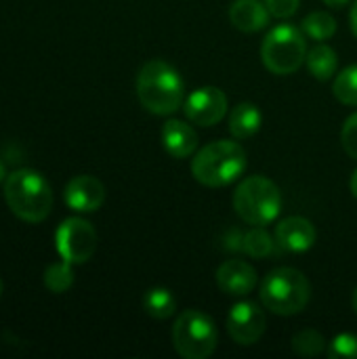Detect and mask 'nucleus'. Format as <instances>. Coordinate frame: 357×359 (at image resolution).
<instances>
[{"label":"nucleus","mask_w":357,"mask_h":359,"mask_svg":"<svg viewBox=\"0 0 357 359\" xmlns=\"http://www.w3.org/2000/svg\"><path fill=\"white\" fill-rule=\"evenodd\" d=\"M137 97L149 114L170 116L185 103V82L177 67L162 59H151L137 76Z\"/></svg>","instance_id":"nucleus-1"},{"label":"nucleus","mask_w":357,"mask_h":359,"mask_svg":"<svg viewBox=\"0 0 357 359\" xmlns=\"http://www.w3.org/2000/svg\"><path fill=\"white\" fill-rule=\"evenodd\" d=\"M4 200L15 217L27 223H40L50 215L53 189L48 181L32 168L15 170L4 181Z\"/></svg>","instance_id":"nucleus-2"},{"label":"nucleus","mask_w":357,"mask_h":359,"mask_svg":"<svg viewBox=\"0 0 357 359\" xmlns=\"http://www.w3.org/2000/svg\"><path fill=\"white\" fill-rule=\"evenodd\" d=\"M246 151L238 141H213L191 160V175L204 187H225L246 170Z\"/></svg>","instance_id":"nucleus-3"},{"label":"nucleus","mask_w":357,"mask_h":359,"mask_svg":"<svg viewBox=\"0 0 357 359\" xmlns=\"http://www.w3.org/2000/svg\"><path fill=\"white\" fill-rule=\"evenodd\" d=\"M259 299L274 316H297L309 305L311 284L299 269L278 267L261 282Z\"/></svg>","instance_id":"nucleus-4"},{"label":"nucleus","mask_w":357,"mask_h":359,"mask_svg":"<svg viewBox=\"0 0 357 359\" xmlns=\"http://www.w3.org/2000/svg\"><path fill=\"white\" fill-rule=\"evenodd\" d=\"M234 210L244 223L252 227H265L276 221L282 210L280 187L261 175L246 177L234 191Z\"/></svg>","instance_id":"nucleus-5"},{"label":"nucleus","mask_w":357,"mask_h":359,"mask_svg":"<svg viewBox=\"0 0 357 359\" xmlns=\"http://www.w3.org/2000/svg\"><path fill=\"white\" fill-rule=\"evenodd\" d=\"M307 40L303 29L282 23L267 32L261 44V59L265 67L276 76L295 74L307 61Z\"/></svg>","instance_id":"nucleus-6"},{"label":"nucleus","mask_w":357,"mask_h":359,"mask_svg":"<svg viewBox=\"0 0 357 359\" xmlns=\"http://www.w3.org/2000/svg\"><path fill=\"white\" fill-rule=\"evenodd\" d=\"M219 343V332L210 316L187 309L173 324V347L183 359H208Z\"/></svg>","instance_id":"nucleus-7"},{"label":"nucleus","mask_w":357,"mask_h":359,"mask_svg":"<svg viewBox=\"0 0 357 359\" xmlns=\"http://www.w3.org/2000/svg\"><path fill=\"white\" fill-rule=\"evenodd\" d=\"M55 242H57V252L61 255L63 261L72 265H82L97 250V231L88 221L72 217L59 225Z\"/></svg>","instance_id":"nucleus-8"},{"label":"nucleus","mask_w":357,"mask_h":359,"mask_svg":"<svg viewBox=\"0 0 357 359\" xmlns=\"http://www.w3.org/2000/svg\"><path fill=\"white\" fill-rule=\"evenodd\" d=\"M267 328L265 311L252 301H240L229 309L227 316V332L234 343L242 347H250L261 341Z\"/></svg>","instance_id":"nucleus-9"},{"label":"nucleus","mask_w":357,"mask_h":359,"mask_svg":"<svg viewBox=\"0 0 357 359\" xmlns=\"http://www.w3.org/2000/svg\"><path fill=\"white\" fill-rule=\"evenodd\" d=\"M183 111L191 124L215 126L227 114V97L217 86H202L187 95L183 103Z\"/></svg>","instance_id":"nucleus-10"},{"label":"nucleus","mask_w":357,"mask_h":359,"mask_svg":"<svg viewBox=\"0 0 357 359\" xmlns=\"http://www.w3.org/2000/svg\"><path fill=\"white\" fill-rule=\"evenodd\" d=\"M318 231L314 223L305 217H288L276 225V242L282 250L301 255L314 248Z\"/></svg>","instance_id":"nucleus-11"},{"label":"nucleus","mask_w":357,"mask_h":359,"mask_svg":"<svg viewBox=\"0 0 357 359\" xmlns=\"http://www.w3.org/2000/svg\"><path fill=\"white\" fill-rule=\"evenodd\" d=\"M105 202V187L90 175L74 177L65 187V204L76 212H95Z\"/></svg>","instance_id":"nucleus-12"},{"label":"nucleus","mask_w":357,"mask_h":359,"mask_svg":"<svg viewBox=\"0 0 357 359\" xmlns=\"http://www.w3.org/2000/svg\"><path fill=\"white\" fill-rule=\"evenodd\" d=\"M217 286L229 297H246L257 286V271L242 259H229L217 269Z\"/></svg>","instance_id":"nucleus-13"},{"label":"nucleus","mask_w":357,"mask_h":359,"mask_svg":"<svg viewBox=\"0 0 357 359\" xmlns=\"http://www.w3.org/2000/svg\"><path fill=\"white\" fill-rule=\"evenodd\" d=\"M162 145L177 160L191 158L198 149V133L187 122L168 120L162 126Z\"/></svg>","instance_id":"nucleus-14"},{"label":"nucleus","mask_w":357,"mask_h":359,"mask_svg":"<svg viewBox=\"0 0 357 359\" xmlns=\"http://www.w3.org/2000/svg\"><path fill=\"white\" fill-rule=\"evenodd\" d=\"M269 8L261 0H234L229 6V21L246 34L261 32L269 23Z\"/></svg>","instance_id":"nucleus-15"},{"label":"nucleus","mask_w":357,"mask_h":359,"mask_svg":"<svg viewBox=\"0 0 357 359\" xmlns=\"http://www.w3.org/2000/svg\"><path fill=\"white\" fill-rule=\"evenodd\" d=\"M263 116L255 103H240L229 114V133L236 139H250L261 130Z\"/></svg>","instance_id":"nucleus-16"},{"label":"nucleus","mask_w":357,"mask_h":359,"mask_svg":"<svg viewBox=\"0 0 357 359\" xmlns=\"http://www.w3.org/2000/svg\"><path fill=\"white\" fill-rule=\"evenodd\" d=\"M337 67H339V57L332 46L320 42L311 50H307V69L316 80L320 82L330 80L337 74Z\"/></svg>","instance_id":"nucleus-17"},{"label":"nucleus","mask_w":357,"mask_h":359,"mask_svg":"<svg viewBox=\"0 0 357 359\" xmlns=\"http://www.w3.org/2000/svg\"><path fill=\"white\" fill-rule=\"evenodd\" d=\"M143 309L154 320H168L177 309V301L166 288H149L143 294Z\"/></svg>","instance_id":"nucleus-18"},{"label":"nucleus","mask_w":357,"mask_h":359,"mask_svg":"<svg viewBox=\"0 0 357 359\" xmlns=\"http://www.w3.org/2000/svg\"><path fill=\"white\" fill-rule=\"evenodd\" d=\"M303 32L318 42L330 40L337 34V19L326 11H314L303 19Z\"/></svg>","instance_id":"nucleus-19"},{"label":"nucleus","mask_w":357,"mask_h":359,"mask_svg":"<svg viewBox=\"0 0 357 359\" xmlns=\"http://www.w3.org/2000/svg\"><path fill=\"white\" fill-rule=\"evenodd\" d=\"M276 240L263 229V227H252L250 231H246L242 236V250L248 257L255 259H267L276 252Z\"/></svg>","instance_id":"nucleus-20"},{"label":"nucleus","mask_w":357,"mask_h":359,"mask_svg":"<svg viewBox=\"0 0 357 359\" xmlns=\"http://www.w3.org/2000/svg\"><path fill=\"white\" fill-rule=\"evenodd\" d=\"M332 95L343 103L357 107V65L345 67L332 82Z\"/></svg>","instance_id":"nucleus-21"},{"label":"nucleus","mask_w":357,"mask_h":359,"mask_svg":"<svg viewBox=\"0 0 357 359\" xmlns=\"http://www.w3.org/2000/svg\"><path fill=\"white\" fill-rule=\"evenodd\" d=\"M44 284L53 294H63L74 286V271H72V263L61 261V263H53L46 271H44Z\"/></svg>","instance_id":"nucleus-22"},{"label":"nucleus","mask_w":357,"mask_h":359,"mask_svg":"<svg viewBox=\"0 0 357 359\" xmlns=\"http://www.w3.org/2000/svg\"><path fill=\"white\" fill-rule=\"evenodd\" d=\"M326 349V339L318 330H301L292 337V351L301 358H318Z\"/></svg>","instance_id":"nucleus-23"},{"label":"nucleus","mask_w":357,"mask_h":359,"mask_svg":"<svg viewBox=\"0 0 357 359\" xmlns=\"http://www.w3.org/2000/svg\"><path fill=\"white\" fill-rule=\"evenodd\" d=\"M328 358L330 359H357V334L353 332H341L332 339L328 345Z\"/></svg>","instance_id":"nucleus-24"},{"label":"nucleus","mask_w":357,"mask_h":359,"mask_svg":"<svg viewBox=\"0 0 357 359\" xmlns=\"http://www.w3.org/2000/svg\"><path fill=\"white\" fill-rule=\"evenodd\" d=\"M341 143L345 147V151L357 160V111L351 114L347 118V122L343 124V130H341Z\"/></svg>","instance_id":"nucleus-25"},{"label":"nucleus","mask_w":357,"mask_h":359,"mask_svg":"<svg viewBox=\"0 0 357 359\" xmlns=\"http://www.w3.org/2000/svg\"><path fill=\"white\" fill-rule=\"evenodd\" d=\"M263 2L269 8L271 17H278V19L292 17L301 6V0H263Z\"/></svg>","instance_id":"nucleus-26"},{"label":"nucleus","mask_w":357,"mask_h":359,"mask_svg":"<svg viewBox=\"0 0 357 359\" xmlns=\"http://www.w3.org/2000/svg\"><path fill=\"white\" fill-rule=\"evenodd\" d=\"M349 23H351V32L356 34V38H357V0H353V4H351V13H349Z\"/></svg>","instance_id":"nucleus-27"},{"label":"nucleus","mask_w":357,"mask_h":359,"mask_svg":"<svg viewBox=\"0 0 357 359\" xmlns=\"http://www.w3.org/2000/svg\"><path fill=\"white\" fill-rule=\"evenodd\" d=\"M351 0H324V4L326 6H330V8H343V6H347Z\"/></svg>","instance_id":"nucleus-28"},{"label":"nucleus","mask_w":357,"mask_h":359,"mask_svg":"<svg viewBox=\"0 0 357 359\" xmlns=\"http://www.w3.org/2000/svg\"><path fill=\"white\" fill-rule=\"evenodd\" d=\"M349 189H351V196L357 200V170H353L351 175V181H349Z\"/></svg>","instance_id":"nucleus-29"},{"label":"nucleus","mask_w":357,"mask_h":359,"mask_svg":"<svg viewBox=\"0 0 357 359\" xmlns=\"http://www.w3.org/2000/svg\"><path fill=\"white\" fill-rule=\"evenodd\" d=\"M6 177H8V175H6V168H4V162L0 160V183H4V181H6Z\"/></svg>","instance_id":"nucleus-30"},{"label":"nucleus","mask_w":357,"mask_h":359,"mask_svg":"<svg viewBox=\"0 0 357 359\" xmlns=\"http://www.w3.org/2000/svg\"><path fill=\"white\" fill-rule=\"evenodd\" d=\"M351 305H353V311L357 313V288L353 290V299H351Z\"/></svg>","instance_id":"nucleus-31"},{"label":"nucleus","mask_w":357,"mask_h":359,"mask_svg":"<svg viewBox=\"0 0 357 359\" xmlns=\"http://www.w3.org/2000/svg\"><path fill=\"white\" fill-rule=\"evenodd\" d=\"M0 294H2V280H0Z\"/></svg>","instance_id":"nucleus-32"}]
</instances>
